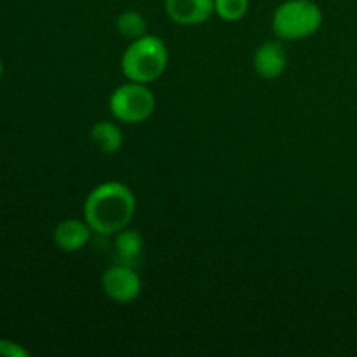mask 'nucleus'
I'll return each instance as SVG.
<instances>
[{
  "instance_id": "10",
  "label": "nucleus",
  "mask_w": 357,
  "mask_h": 357,
  "mask_svg": "<svg viewBox=\"0 0 357 357\" xmlns=\"http://www.w3.org/2000/svg\"><path fill=\"white\" fill-rule=\"evenodd\" d=\"M91 142L94 146H98L101 153H117L121 150L122 143H124V136H122L121 128L110 121H100L93 126L91 129Z\"/></svg>"
},
{
  "instance_id": "2",
  "label": "nucleus",
  "mask_w": 357,
  "mask_h": 357,
  "mask_svg": "<svg viewBox=\"0 0 357 357\" xmlns=\"http://www.w3.org/2000/svg\"><path fill=\"white\" fill-rule=\"evenodd\" d=\"M169 52L166 44L155 35L132 40L131 45L124 51L121 61L122 73L126 79L139 84L155 82L167 68Z\"/></svg>"
},
{
  "instance_id": "7",
  "label": "nucleus",
  "mask_w": 357,
  "mask_h": 357,
  "mask_svg": "<svg viewBox=\"0 0 357 357\" xmlns=\"http://www.w3.org/2000/svg\"><path fill=\"white\" fill-rule=\"evenodd\" d=\"M286 65H288V54H286V49L282 47L281 42H264L255 51L253 66L255 72L261 79H278V77H281L284 73Z\"/></svg>"
},
{
  "instance_id": "11",
  "label": "nucleus",
  "mask_w": 357,
  "mask_h": 357,
  "mask_svg": "<svg viewBox=\"0 0 357 357\" xmlns=\"http://www.w3.org/2000/svg\"><path fill=\"white\" fill-rule=\"evenodd\" d=\"M117 31L122 37L129 38V40H138V38L149 35V24H146L145 16L138 10H124L119 14L117 17Z\"/></svg>"
},
{
  "instance_id": "4",
  "label": "nucleus",
  "mask_w": 357,
  "mask_h": 357,
  "mask_svg": "<svg viewBox=\"0 0 357 357\" xmlns=\"http://www.w3.org/2000/svg\"><path fill=\"white\" fill-rule=\"evenodd\" d=\"M110 112L117 121L124 124H139L145 122L155 110V96L146 87V84L132 82L122 84L112 93Z\"/></svg>"
},
{
  "instance_id": "13",
  "label": "nucleus",
  "mask_w": 357,
  "mask_h": 357,
  "mask_svg": "<svg viewBox=\"0 0 357 357\" xmlns=\"http://www.w3.org/2000/svg\"><path fill=\"white\" fill-rule=\"evenodd\" d=\"M0 356L6 357H28L30 352L23 347L21 344L13 340H7V338H0Z\"/></svg>"
},
{
  "instance_id": "9",
  "label": "nucleus",
  "mask_w": 357,
  "mask_h": 357,
  "mask_svg": "<svg viewBox=\"0 0 357 357\" xmlns=\"http://www.w3.org/2000/svg\"><path fill=\"white\" fill-rule=\"evenodd\" d=\"M143 237L138 230L122 229L115 234L114 239V255L115 261L129 267H136L143 257Z\"/></svg>"
},
{
  "instance_id": "14",
  "label": "nucleus",
  "mask_w": 357,
  "mask_h": 357,
  "mask_svg": "<svg viewBox=\"0 0 357 357\" xmlns=\"http://www.w3.org/2000/svg\"><path fill=\"white\" fill-rule=\"evenodd\" d=\"M2 75H3V63L2 59H0V79H2Z\"/></svg>"
},
{
  "instance_id": "12",
  "label": "nucleus",
  "mask_w": 357,
  "mask_h": 357,
  "mask_svg": "<svg viewBox=\"0 0 357 357\" xmlns=\"http://www.w3.org/2000/svg\"><path fill=\"white\" fill-rule=\"evenodd\" d=\"M250 9V0H215V13L222 17L223 21L243 20Z\"/></svg>"
},
{
  "instance_id": "5",
  "label": "nucleus",
  "mask_w": 357,
  "mask_h": 357,
  "mask_svg": "<svg viewBox=\"0 0 357 357\" xmlns=\"http://www.w3.org/2000/svg\"><path fill=\"white\" fill-rule=\"evenodd\" d=\"M105 295L115 303H131L142 293V279L135 267L115 264L107 268L101 279Z\"/></svg>"
},
{
  "instance_id": "6",
  "label": "nucleus",
  "mask_w": 357,
  "mask_h": 357,
  "mask_svg": "<svg viewBox=\"0 0 357 357\" xmlns=\"http://www.w3.org/2000/svg\"><path fill=\"white\" fill-rule=\"evenodd\" d=\"M166 13L183 26L202 24L215 13V0H166Z\"/></svg>"
},
{
  "instance_id": "8",
  "label": "nucleus",
  "mask_w": 357,
  "mask_h": 357,
  "mask_svg": "<svg viewBox=\"0 0 357 357\" xmlns=\"http://www.w3.org/2000/svg\"><path fill=\"white\" fill-rule=\"evenodd\" d=\"M91 234H93V229L87 225L86 220L82 222V220L68 218L56 225L52 239H54V244L61 251L75 253V251L87 246V243L91 241Z\"/></svg>"
},
{
  "instance_id": "1",
  "label": "nucleus",
  "mask_w": 357,
  "mask_h": 357,
  "mask_svg": "<svg viewBox=\"0 0 357 357\" xmlns=\"http://www.w3.org/2000/svg\"><path fill=\"white\" fill-rule=\"evenodd\" d=\"M136 211V199L131 188L119 181H107L87 195L84 202V218L93 232L115 236L126 229Z\"/></svg>"
},
{
  "instance_id": "3",
  "label": "nucleus",
  "mask_w": 357,
  "mask_h": 357,
  "mask_svg": "<svg viewBox=\"0 0 357 357\" xmlns=\"http://www.w3.org/2000/svg\"><path fill=\"white\" fill-rule=\"evenodd\" d=\"M323 24V10L312 0H286L272 16V30L282 40H302Z\"/></svg>"
}]
</instances>
